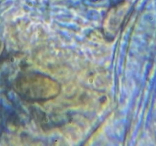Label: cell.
<instances>
[{
  "label": "cell",
  "instance_id": "cell-1",
  "mask_svg": "<svg viewBox=\"0 0 156 146\" xmlns=\"http://www.w3.org/2000/svg\"><path fill=\"white\" fill-rule=\"evenodd\" d=\"M16 92L25 100L42 101L51 99L59 94V84L48 76L31 73L18 78L15 84Z\"/></svg>",
  "mask_w": 156,
  "mask_h": 146
},
{
  "label": "cell",
  "instance_id": "cell-2",
  "mask_svg": "<svg viewBox=\"0 0 156 146\" xmlns=\"http://www.w3.org/2000/svg\"><path fill=\"white\" fill-rule=\"evenodd\" d=\"M4 51H5V44H4L3 41L0 39V61L3 56Z\"/></svg>",
  "mask_w": 156,
  "mask_h": 146
}]
</instances>
